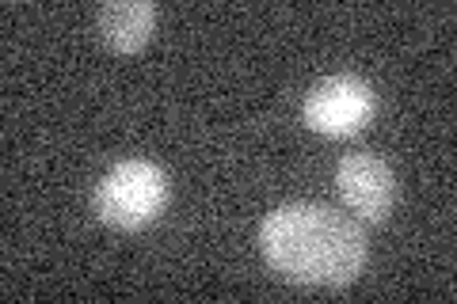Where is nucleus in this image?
<instances>
[{"mask_svg": "<svg viewBox=\"0 0 457 304\" xmlns=\"http://www.w3.org/2000/svg\"><path fill=\"white\" fill-rule=\"evenodd\" d=\"M260 248L297 285H347L366 263V233L347 213L317 201H290L263 217Z\"/></svg>", "mask_w": 457, "mask_h": 304, "instance_id": "nucleus-1", "label": "nucleus"}, {"mask_svg": "<svg viewBox=\"0 0 457 304\" xmlns=\"http://www.w3.org/2000/svg\"><path fill=\"white\" fill-rule=\"evenodd\" d=\"M168 176L149 160L114 164L96 186V213L114 228H141L168 206Z\"/></svg>", "mask_w": 457, "mask_h": 304, "instance_id": "nucleus-2", "label": "nucleus"}, {"mask_svg": "<svg viewBox=\"0 0 457 304\" xmlns=\"http://www.w3.org/2000/svg\"><path fill=\"white\" fill-rule=\"evenodd\" d=\"M378 95L362 77L336 72L309 88L305 95V122L324 137H351L374 119Z\"/></svg>", "mask_w": 457, "mask_h": 304, "instance_id": "nucleus-3", "label": "nucleus"}, {"mask_svg": "<svg viewBox=\"0 0 457 304\" xmlns=\"http://www.w3.org/2000/svg\"><path fill=\"white\" fill-rule=\"evenodd\" d=\"M336 183L351 213H359L362 221H385L389 217L396 198V179L385 160L370 152H347L336 168Z\"/></svg>", "mask_w": 457, "mask_h": 304, "instance_id": "nucleus-4", "label": "nucleus"}, {"mask_svg": "<svg viewBox=\"0 0 457 304\" xmlns=\"http://www.w3.org/2000/svg\"><path fill=\"white\" fill-rule=\"evenodd\" d=\"M156 27V4L149 0H111L99 8V35L111 50L137 53Z\"/></svg>", "mask_w": 457, "mask_h": 304, "instance_id": "nucleus-5", "label": "nucleus"}]
</instances>
